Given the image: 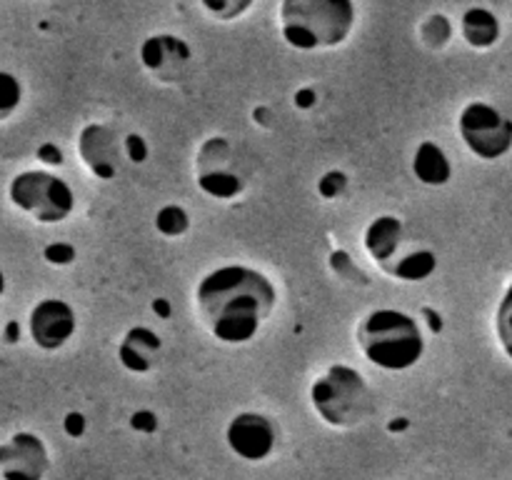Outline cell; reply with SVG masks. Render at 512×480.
Masks as SVG:
<instances>
[{
    "mask_svg": "<svg viewBox=\"0 0 512 480\" xmlns=\"http://www.w3.org/2000/svg\"><path fill=\"white\" fill-rule=\"evenodd\" d=\"M190 60H193V50L178 35H150L140 45V63L160 83H180L188 73Z\"/></svg>",
    "mask_w": 512,
    "mask_h": 480,
    "instance_id": "11",
    "label": "cell"
},
{
    "mask_svg": "<svg viewBox=\"0 0 512 480\" xmlns=\"http://www.w3.org/2000/svg\"><path fill=\"white\" fill-rule=\"evenodd\" d=\"M363 243L375 265L385 273L400 258V248L405 243L403 220L395 218V215H380L365 228Z\"/></svg>",
    "mask_w": 512,
    "mask_h": 480,
    "instance_id": "13",
    "label": "cell"
},
{
    "mask_svg": "<svg viewBox=\"0 0 512 480\" xmlns=\"http://www.w3.org/2000/svg\"><path fill=\"white\" fill-rule=\"evenodd\" d=\"M310 403L333 428H353L373 413V390L350 365H330L310 385Z\"/></svg>",
    "mask_w": 512,
    "mask_h": 480,
    "instance_id": "4",
    "label": "cell"
},
{
    "mask_svg": "<svg viewBox=\"0 0 512 480\" xmlns=\"http://www.w3.org/2000/svg\"><path fill=\"white\" fill-rule=\"evenodd\" d=\"M413 173L423 185H445L453 175V165L438 143L423 140L413 153Z\"/></svg>",
    "mask_w": 512,
    "mask_h": 480,
    "instance_id": "15",
    "label": "cell"
},
{
    "mask_svg": "<svg viewBox=\"0 0 512 480\" xmlns=\"http://www.w3.org/2000/svg\"><path fill=\"white\" fill-rule=\"evenodd\" d=\"M225 443L240 460L260 463V460L270 458L278 445V425L268 415L243 410L230 418L228 428H225Z\"/></svg>",
    "mask_w": 512,
    "mask_h": 480,
    "instance_id": "8",
    "label": "cell"
},
{
    "mask_svg": "<svg viewBox=\"0 0 512 480\" xmlns=\"http://www.w3.org/2000/svg\"><path fill=\"white\" fill-rule=\"evenodd\" d=\"M78 328L75 310L60 298H45L28 315V333L40 350H60Z\"/></svg>",
    "mask_w": 512,
    "mask_h": 480,
    "instance_id": "12",
    "label": "cell"
},
{
    "mask_svg": "<svg viewBox=\"0 0 512 480\" xmlns=\"http://www.w3.org/2000/svg\"><path fill=\"white\" fill-rule=\"evenodd\" d=\"M78 155L88 173L100 180L118 178L125 150L118 130L105 123H88L78 135Z\"/></svg>",
    "mask_w": 512,
    "mask_h": 480,
    "instance_id": "9",
    "label": "cell"
},
{
    "mask_svg": "<svg viewBox=\"0 0 512 480\" xmlns=\"http://www.w3.org/2000/svg\"><path fill=\"white\" fill-rule=\"evenodd\" d=\"M8 198L20 213L38 223H63L75 208L70 185L48 170H23L8 185Z\"/></svg>",
    "mask_w": 512,
    "mask_h": 480,
    "instance_id": "5",
    "label": "cell"
},
{
    "mask_svg": "<svg viewBox=\"0 0 512 480\" xmlns=\"http://www.w3.org/2000/svg\"><path fill=\"white\" fill-rule=\"evenodd\" d=\"M355 340L370 363L390 373L413 368L425 353V335L418 320L398 308L370 310L355 328Z\"/></svg>",
    "mask_w": 512,
    "mask_h": 480,
    "instance_id": "2",
    "label": "cell"
},
{
    "mask_svg": "<svg viewBox=\"0 0 512 480\" xmlns=\"http://www.w3.org/2000/svg\"><path fill=\"white\" fill-rule=\"evenodd\" d=\"M450 33H453V30H450V23L445 15H430L423 23V28H420V35H423L428 48H443L450 40Z\"/></svg>",
    "mask_w": 512,
    "mask_h": 480,
    "instance_id": "19",
    "label": "cell"
},
{
    "mask_svg": "<svg viewBox=\"0 0 512 480\" xmlns=\"http://www.w3.org/2000/svg\"><path fill=\"white\" fill-rule=\"evenodd\" d=\"M123 150L125 158L135 160V163H143V160L148 158V145H145V140L140 138V135H128V138L123 140Z\"/></svg>",
    "mask_w": 512,
    "mask_h": 480,
    "instance_id": "21",
    "label": "cell"
},
{
    "mask_svg": "<svg viewBox=\"0 0 512 480\" xmlns=\"http://www.w3.org/2000/svg\"><path fill=\"white\" fill-rule=\"evenodd\" d=\"M155 228L165 238H180L183 233H188L190 228V215L185 213V208L180 205H165L155 215Z\"/></svg>",
    "mask_w": 512,
    "mask_h": 480,
    "instance_id": "17",
    "label": "cell"
},
{
    "mask_svg": "<svg viewBox=\"0 0 512 480\" xmlns=\"http://www.w3.org/2000/svg\"><path fill=\"white\" fill-rule=\"evenodd\" d=\"M278 18L290 48L325 50L348 38L355 25V5L348 0H285Z\"/></svg>",
    "mask_w": 512,
    "mask_h": 480,
    "instance_id": "3",
    "label": "cell"
},
{
    "mask_svg": "<svg viewBox=\"0 0 512 480\" xmlns=\"http://www.w3.org/2000/svg\"><path fill=\"white\" fill-rule=\"evenodd\" d=\"M50 468V455L40 435L20 430L0 445V475L3 480H43Z\"/></svg>",
    "mask_w": 512,
    "mask_h": 480,
    "instance_id": "10",
    "label": "cell"
},
{
    "mask_svg": "<svg viewBox=\"0 0 512 480\" xmlns=\"http://www.w3.org/2000/svg\"><path fill=\"white\" fill-rule=\"evenodd\" d=\"M275 285L248 265H220L195 285V313L225 345H245L260 333L275 308Z\"/></svg>",
    "mask_w": 512,
    "mask_h": 480,
    "instance_id": "1",
    "label": "cell"
},
{
    "mask_svg": "<svg viewBox=\"0 0 512 480\" xmlns=\"http://www.w3.org/2000/svg\"><path fill=\"white\" fill-rule=\"evenodd\" d=\"M195 183L215 200H233L248 185L240 150L223 135L205 140L195 155Z\"/></svg>",
    "mask_w": 512,
    "mask_h": 480,
    "instance_id": "6",
    "label": "cell"
},
{
    "mask_svg": "<svg viewBox=\"0 0 512 480\" xmlns=\"http://www.w3.org/2000/svg\"><path fill=\"white\" fill-rule=\"evenodd\" d=\"M50 263H70L75 258V250L68 248V245H55V248L48 250Z\"/></svg>",
    "mask_w": 512,
    "mask_h": 480,
    "instance_id": "23",
    "label": "cell"
},
{
    "mask_svg": "<svg viewBox=\"0 0 512 480\" xmlns=\"http://www.w3.org/2000/svg\"><path fill=\"white\" fill-rule=\"evenodd\" d=\"M23 100V85L8 70H0V120L13 115Z\"/></svg>",
    "mask_w": 512,
    "mask_h": 480,
    "instance_id": "18",
    "label": "cell"
},
{
    "mask_svg": "<svg viewBox=\"0 0 512 480\" xmlns=\"http://www.w3.org/2000/svg\"><path fill=\"white\" fill-rule=\"evenodd\" d=\"M460 30H463V38L470 48H493L500 40V20L488 8L465 10Z\"/></svg>",
    "mask_w": 512,
    "mask_h": 480,
    "instance_id": "16",
    "label": "cell"
},
{
    "mask_svg": "<svg viewBox=\"0 0 512 480\" xmlns=\"http://www.w3.org/2000/svg\"><path fill=\"white\" fill-rule=\"evenodd\" d=\"M465 148L483 160H498L512 148V123L508 115L485 100H473L463 108L458 120Z\"/></svg>",
    "mask_w": 512,
    "mask_h": 480,
    "instance_id": "7",
    "label": "cell"
},
{
    "mask_svg": "<svg viewBox=\"0 0 512 480\" xmlns=\"http://www.w3.org/2000/svg\"><path fill=\"white\" fill-rule=\"evenodd\" d=\"M160 350H163L160 335L155 330L145 328V325H135L120 340L118 360L130 373H148L158 363Z\"/></svg>",
    "mask_w": 512,
    "mask_h": 480,
    "instance_id": "14",
    "label": "cell"
},
{
    "mask_svg": "<svg viewBox=\"0 0 512 480\" xmlns=\"http://www.w3.org/2000/svg\"><path fill=\"white\" fill-rule=\"evenodd\" d=\"M345 188H348V178L343 173H338V170H330V173H325L318 180V193L328 200L340 198L345 193Z\"/></svg>",
    "mask_w": 512,
    "mask_h": 480,
    "instance_id": "20",
    "label": "cell"
},
{
    "mask_svg": "<svg viewBox=\"0 0 512 480\" xmlns=\"http://www.w3.org/2000/svg\"><path fill=\"white\" fill-rule=\"evenodd\" d=\"M203 8L208 10V13H213V15H220V18H235V15L238 13H243V10H248L250 8V3H210V0H205L203 3Z\"/></svg>",
    "mask_w": 512,
    "mask_h": 480,
    "instance_id": "22",
    "label": "cell"
}]
</instances>
